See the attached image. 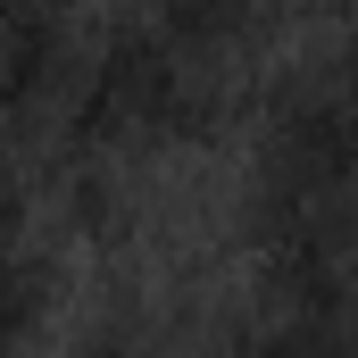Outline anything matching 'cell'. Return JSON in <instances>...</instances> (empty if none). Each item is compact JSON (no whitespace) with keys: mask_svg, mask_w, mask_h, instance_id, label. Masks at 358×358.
Returning <instances> with one entry per match:
<instances>
[{"mask_svg":"<svg viewBox=\"0 0 358 358\" xmlns=\"http://www.w3.org/2000/svg\"><path fill=\"white\" fill-rule=\"evenodd\" d=\"M242 358H358V308H283Z\"/></svg>","mask_w":358,"mask_h":358,"instance_id":"1","label":"cell"},{"mask_svg":"<svg viewBox=\"0 0 358 358\" xmlns=\"http://www.w3.org/2000/svg\"><path fill=\"white\" fill-rule=\"evenodd\" d=\"M84 358H142V350H125V342H92Z\"/></svg>","mask_w":358,"mask_h":358,"instance_id":"2","label":"cell"}]
</instances>
